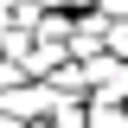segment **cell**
I'll return each instance as SVG.
<instances>
[{
	"label": "cell",
	"mask_w": 128,
	"mask_h": 128,
	"mask_svg": "<svg viewBox=\"0 0 128 128\" xmlns=\"http://www.w3.org/2000/svg\"><path fill=\"white\" fill-rule=\"evenodd\" d=\"M83 128H128V115H122V109H115L109 96H102V102H96V109H90V115H83Z\"/></svg>",
	"instance_id": "cell-1"
},
{
	"label": "cell",
	"mask_w": 128,
	"mask_h": 128,
	"mask_svg": "<svg viewBox=\"0 0 128 128\" xmlns=\"http://www.w3.org/2000/svg\"><path fill=\"white\" fill-rule=\"evenodd\" d=\"M102 13H109V19H128V0H102Z\"/></svg>",
	"instance_id": "cell-2"
},
{
	"label": "cell",
	"mask_w": 128,
	"mask_h": 128,
	"mask_svg": "<svg viewBox=\"0 0 128 128\" xmlns=\"http://www.w3.org/2000/svg\"><path fill=\"white\" fill-rule=\"evenodd\" d=\"M0 128H19V122H13V115H6V109H0Z\"/></svg>",
	"instance_id": "cell-3"
}]
</instances>
